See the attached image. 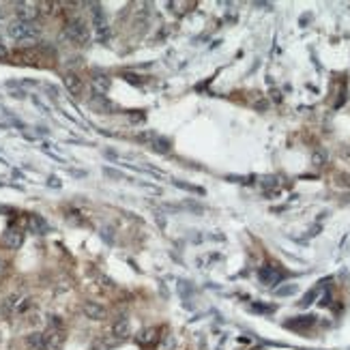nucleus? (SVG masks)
<instances>
[{
	"mask_svg": "<svg viewBox=\"0 0 350 350\" xmlns=\"http://www.w3.org/2000/svg\"><path fill=\"white\" fill-rule=\"evenodd\" d=\"M28 230L35 234H45L47 232V222L41 215H30L28 217Z\"/></svg>",
	"mask_w": 350,
	"mask_h": 350,
	"instance_id": "f8f14e48",
	"label": "nucleus"
},
{
	"mask_svg": "<svg viewBox=\"0 0 350 350\" xmlns=\"http://www.w3.org/2000/svg\"><path fill=\"white\" fill-rule=\"evenodd\" d=\"M64 37H67L69 41L78 43V45H84V43H88V39H90V28L86 26L84 20L75 18L64 26Z\"/></svg>",
	"mask_w": 350,
	"mask_h": 350,
	"instance_id": "f03ea898",
	"label": "nucleus"
},
{
	"mask_svg": "<svg viewBox=\"0 0 350 350\" xmlns=\"http://www.w3.org/2000/svg\"><path fill=\"white\" fill-rule=\"evenodd\" d=\"M2 271H4V265H2V260H0V275H2Z\"/></svg>",
	"mask_w": 350,
	"mask_h": 350,
	"instance_id": "5701e85b",
	"label": "nucleus"
},
{
	"mask_svg": "<svg viewBox=\"0 0 350 350\" xmlns=\"http://www.w3.org/2000/svg\"><path fill=\"white\" fill-rule=\"evenodd\" d=\"M136 342L140 346H153L155 342H157V329L155 327H148V329H142L136 335Z\"/></svg>",
	"mask_w": 350,
	"mask_h": 350,
	"instance_id": "1a4fd4ad",
	"label": "nucleus"
},
{
	"mask_svg": "<svg viewBox=\"0 0 350 350\" xmlns=\"http://www.w3.org/2000/svg\"><path fill=\"white\" fill-rule=\"evenodd\" d=\"M50 185H52V187H58L61 183H58V179H50Z\"/></svg>",
	"mask_w": 350,
	"mask_h": 350,
	"instance_id": "4be33fe9",
	"label": "nucleus"
},
{
	"mask_svg": "<svg viewBox=\"0 0 350 350\" xmlns=\"http://www.w3.org/2000/svg\"><path fill=\"white\" fill-rule=\"evenodd\" d=\"M316 297H318V288L309 290V292L305 294V297H303V301H301L299 305H301V308H308V305H311V303H314V299H316Z\"/></svg>",
	"mask_w": 350,
	"mask_h": 350,
	"instance_id": "a211bd4d",
	"label": "nucleus"
},
{
	"mask_svg": "<svg viewBox=\"0 0 350 350\" xmlns=\"http://www.w3.org/2000/svg\"><path fill=\"white\" fill-rule=\"evenodd\" d=\"M93 24H95V32L99 41H107L110 39V24H107L103 11L99 4H93Z\"/></svg>",
	"mask_w": 350,
	"mask_h": 350,
	"instance_id": "7ed1b4c3",
	"label": "nucleus"
},
{
	"mask_svg": "<svg viewBox=\"0 0 350 350\" xmlns=\"http://www.w3.org/2000/svg\"><path fill=\"white\" fill-rule=\"evenodd\" d=\"M153 148L157 153H168L170 150V140L161 138V136H153Z\"/></svg>",
	"mask_w": 350,
	"mask_h": 350,
	"instance_id": "f3484780",
	"label": "nucleus"
},
{
	"mask_svg": "<svg viewBox=\"0 0 350 350\" xmlns=\"http://www.w3.org/2000/svg\"><path fill=\"white\" fill-rule=\"evenodd\" d=\"M7 54H9V52H7V47H4L2 43H0V61H2V58H7Z\"/></svg>",
	"mask_w": 350,
	"mask_h": 350,
	"instance_id": "412c9836",
	"label": "nucleus"
},
{
	"mask_svg": "<svg viewBox=\"0 0 350 350\" xmlns=\"http://www.w3.org/2000/svg\"><path fill=\"white\" fill-rule=\"evenodd\" d=\"M2 241H4V245H7L9 249H20L21 243H24V232H21V230L11 228V230H7V232H4Z\"/></svg>",
	"mask_w": 350,
	"mask_h": 350,
	"instance_id": "0eeeda50",
	"label": "nucleus"
},
{
	"mask_svg": "<svg viewBox=\"0 0 350 350\" xmlns=\"http://www.w3.org/2000/svg\"><path fill=\"white\" fill-rule=\"evenodd\" d=\"M297 292V286L294 284H290V286H284V288H277L275 290V294H279V297H288V294H294Z\"/></svg>",
	"mask_w": 350,
	"mask_h": 350,
	"instance_id": "6ab92c4d",
	"label": "nucleus"
},
{
	"mask_svg": "<svg viewBox=\"0 0 350 350\" xmlns=\"http://www.w3.org/2000/svg\"><path fill=\"white\" fill-rule=\"evenodd\" d=\"M82 311L86 318H90V320H105L107 318V309L101 303H97V301H86L82 305Z\"/></svg>",
	"mask_w": 350,
	"mask_h": 350,
	"instance_id": "20e7f679",
	"label": "nucleus"
},
{
	"mask_svg": "<svg viewBox=\"0 0 350 350\" xmlns=\"http://www.w3.org/2000/svg\"><path fill=\"white\" fill-rule=\"evenodd\" d=\"M314 325V316H299L297 320H288L286 327L288 329H308Z\"/></svg>",
	"mask_w": 350,
	"mask_h": 350,
	"instance_id": "dca6fc26",
	"label": "nucleus"
},
{
	"mask_svg": "<svg viewBox=\"0 0 350 350\" xmlns=\"http://www.w3.org/2000/svg\"><path fill=\"white\" fill-rule=\"evenodd\" d=\"M129 329H131V327H129V320H127V318L116 320L114 325H112V337H116L118 342L125 340V337L129 335Z\"/></svg>",
	"mask_w": 350,
	"mask_h": 350,
	"instance_id": "9b49d317",
	"label": "nucleus"
},
{
	"mask_svg": "<svg viewBox=\"0 0 350 350\" xmlns=\"http://www.w3.org/2000/svg\"><path fill=\"white\" fill-rule=\"evenodd\" d=\"M90 82H93V88L97 90V95L107 93V90H110V86H112V80L107 78L105 73H95Z\"/></svg>",
	"mask_w": 350,
	"mask_h": 350,
	"instance_id": "9d476101",
	"label": "nucleus"
},
{
	"mask_svg": "<svg viewBox=\"0 0 350 350\" xmlns=\"http://www.w3.org/2000/svg\"><path fill=\"white\" fill-rule=\"evenodd\" d=\"M45 342H47V350H58L64 342V335L61 331H50L45 333Z\"/></svg>",
	"mask_w": 350,
	"mask_h": 350,
	"instance_id": "2eb2a0df",
	"label": "nucleus"
},
{
	"mask_svg": "<svg viewBox=\"0 0 350 350\" xmlns=\"http://www.w3.org/2000/svg\"><path fill=\"white\" fill-rule=\"evenodd\" d=\"M9 32V37L11 39H15V41H20V43H32V41H37L39 39V35H41V28L35 24V21H13V24L7 28Z\"/></svg>",
	"mask_w": 350,
	"mask_h": 350,
	"instance_id": "f257e3e1",
	"label": "nucleus"
},
{
	"mask_svg": "<svg viewBox=\"0 0 350 350\" xmlns=\"http://www.w3.org/2000/svg\"><path fill=\"white\" fill-rule=\"evenodd\" d=\"M15 13H18L20 21H35V18L39 15V9H37V4L20 2V4H18V9H15Z\"/></svg>",
	"mask_w": 350,
	"mask_h": 350,
	"instance_id": "423d86ee",
	"label": "nucleus"
},
{
	"mask_svg": "<svg viewBox=\"0 0 350 350\" xmlns=\"http://www.w3.org/2000/svg\"><path fill=\"white\" fill-rule=\"evenodd\" d=\"M26 344L32 350H47V342H45V333H30L26 337Z\"/></svg>",
	"mask_w": 350,
	"mask_h": 350,
	"instance_id": "ddd939ff",
	"label": "nucleus"
},
{
	"mask_svg": "<svg viewBox=\"0 0 350 350\" xmlns=\"http://www.w3.org/2000/svg\"><path fill=\"white\" fill-rule=\"evenodd\" d=\"M90 105L97 107L99 112H103V114H110V112H114V103H112V101H107L103 95H97L95 99H90Z\"/></svg>",
	"mask_w": 350,
	"mask_h": 350,
	"instance_id": "4468645a",
	"label": "nucleus"
},
{
	"mask_svg": "<svg viewBox=\"0 0 350 350\" xmlns=\"http://www.w3.org/2000/svg\"><path fill=\"white\" fill-rule=\"evenodd\" d=\"M325 161H327V155L322 153V150H316L314 157H311V164L318 165V168H320V165H325Z\"/></svg>",
	"mask_w": 350,
	"mask_h": 350,
	"instance_id": "aec40b11",
	"label": "nucleus"
},
{
	"mask_svg": "<svg viewBox=\"0 0 350 350\" xmlns=\"http://www.w3.org/2000/svg\"><path fill=\"white\" fill-rule=\"evenodd\" d=\"M62 82H64V88H67L73 97H78L80 93H82V80H80V75H75V73H64V75H62Z\"/></svg>",
	"mask_w": 350,
	"mask_h": 350,
	"instance_id": "6e6552de",
	"label": "nucleus"
},
{
	"mask_svg": "<svg viewBox=\"0 0 350 350\" xmlns=\"http://www.w3.org/2000/svg\"><path fill=\"white\" fill-rule=\"evenodd\" d=\"M258 277H260V282L262 284H267V286H277L279 282H282V277H284V273L279 271L277 267H262L260 268V273H258Z\"/></svg>",
	"mask_w": 350,
	"mask_h": 350,
	"instance_id": "39448f33",
	"label": "nucleus"
}]
</instances>
